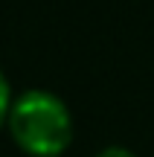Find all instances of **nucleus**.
Wrapping results in <instances>:
<instances>
[{"label":"nucleus","mask_w":154,"mask_h":157,"mask_svg":"<svg viewBox=\"0 0 154 157\" xmlns=\"http://www.w3.org/2000/svg\"><path fill=\"white\" fill-rule=\"evenodd\" d=\"M9 131L29 157H61L73 143V117L64 99L50 90H26L12 102Z\"/></svg>","instance_id":"1"},{"label":"nucleus","mask_w":154,"mask_h":157,"mask_svg":"<svg viewBox=\"0 0 154 157\" xmlns=\"http://www.w3.org/2000/svg\"><path fill=\"white\" fill-rule=\"evenodd\" d=\"M9 111H12V87L6 82V76L0 73V128L9 122Z\"/></svg>","instance_id":"2"},{"label":"nucleus","mask_w":154,"mask_h":157,"mask_svg":"<svg viewBox=\"0 0 154 157\" xmlns=\"http://www.w3.org/2000/svg\"><path fill=\"white\" fill-rule=\"evenodd\" d=\"M96 157H137V154L128 151V148H122V146H108V148H102Z\"/></svg>","instance_id":"3"}]
</instances>
